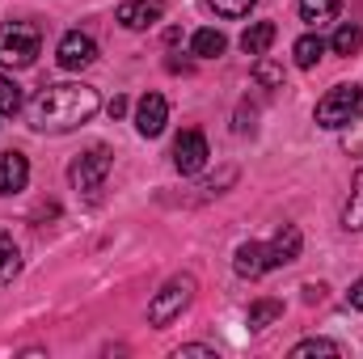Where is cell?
Segmentation results:
<instances>
[{"label":"cell","instance_id":"obj_1","mask_svg":"<svg viewBox=\"0 0 363 359\" xmlns=\"http://www.w3.org/2000/svg\"><path fill=\"white\" fill-rule=\"evenodd\" d=\"M97 106H101L97 89L64 81V85H47V89L34 93V101H30L26 114H30V127H34V131H43V136H64V131L85 127L93 114H97Z\"/></svg>","mask_w":363,"mask_h":359},{"label":"cell","instance_id":"obj_2","mask_svg":"<svg viewBox=\"0 0 363 359\" xmlns=\"http://www.w3.org/2000/svg\"><path fill=\"white\" fill-rule=\"evenodd\" d=\"M194 292H199V283H194V275H174L157 296H152V304H148V326H157V330H165V326H174L182 313L190 309V300H194Z\"/></svg>","mask_w":363,"mask_h":359},{"label":"cell","instance_id":"obj_3","mask_svg":"<svg viewBox=\"0 0 363 359\" xmlns=\"http://www.w3.org/2000/svg\"><path fill=\"white\" fill-rule=\"evenodd\" d=\"M38 47H43V34H38L34 21L0 26V64L4 68H30L38 60Z\"/></svg>","mask_w":363,"mask_h":359},{"label":"cell","instance_id":"obj_4","mask_svg":"<svg viewBox=\"0 0 363 359\" xmlns=\"http://www.w3.org/2000/svg\"><path fill=\"white\" fill-rule=\"evenodd\" d=\"M359 110H363V85H334V89L317 101V114L313 118H317V127L338 131V127H351L359 118Z\"/></svg>","mask_w":363,"mask_h":359},{"label":"cell","instance_id":"obj_5","mask_svg":"<svg viewBox=\"0 0 363 359\" xmlns=\"http://www.w3.org/2000/svg\"><path fill=\"white\" fill-rule=\"evenodd\" d=\"M110 170H114V153L106 148V144H93L89 153H81L77 161H72V170H68V178H72V186L81 190V194H97L101 186H106V178H110Z\"/></svg>","mask_w":363,"mask_h":359},{"label":"cell","instance_id":"obj_6","mask_svg":"<svg viewBox=\"0 0 363 359\" xmlns=\"http://www.w3.org/2000/svg\"><path fill=\"white\" fill-rule=\"evenodd\" d=\"M55 60H60V68L81 72V68H89L93 60H97V43H93L85 30H68L60 38V47H55Z\"/></svg>","mask_w":363,"mask_h":359},{"label":"cell","instance_id":"obj_7","mask_svg":"<svg viewBox=\"0 0 363 359\" xmlns=\"http://www.w3.org/2000/svg\"><path fill=\"white\" fill-rule=\"evenodd\" d=\"M207 157H211V148H207V136L203 131H182L178 140H174V165H178V174H199L203 165H207Z\"/></svg>","mask_w":363,"mask_h":359},{"label":"cell","instance_id":"obj_8","mask_svg":"<svg viewBox=\"0 0 363 359\" xmlns=\"http://www.w3.org/2000/svg\"><path fill=\"white\" fill-rule=\"evenodd\" d=\"M165 123H169V101H165L161 93H144L140 106H135V131H140L144 140H152V136L165 131Z\"/></svg>","mask_w":363,"mask_h":359},{"label":"cell","instance_id":"obj_9","mask_svg":"<svg viewBox=\"0 0 363 359\" xmlns=\"http://www.w3.org/2000/svg\"><path fill=\"white\" fill-rule=\"evenodd\" d=\"M165 17V0H127L118 4V26L123 30H148Z\"/></svg>","mask_w":363,"mask_h":359},{"label":"cell","instance_id":"obj_10","mask_svg":"<svg viewBox=\"0 0 363 359\" xmlns=\"http://www.w3.org/2000/svg\"><path fill=\"white\" fill-rule=\"evenodd\" d=\"M300 250H304V233H300L296 224H283V228L274 233L271 241H267V254H271V267H291V263L300 258Z\"/></svg>","mask_w":363,"mask_h":359},{"label":"cell","instance_id":"obj_11","mask_svg":"<svg viewBox=\"0 0 363 359\" xmlns=\"http://www.w3.org/2000/svg\"><path fill=\"white\" fill-rule=\"evenodd\" d=\"M233 270H237L241 279H262L267 270H274L267 245H262V241H245V245H237V254H233Z\"/></svg>","mask_w":363,"mask_h":359},{"label":"cell","instance_id":"obj_12","mask_svg":"<svg viewBox=\"0 0 363 359\" xmlns=\"http://www.w3.org/2000/svg\"><path fill=\"white\" fill-rule=\"evenodd\" d=\"M26 182H30L26 153H17V148L0 153V194H17V190H26Z\"/></svg>","mask_w":363,"mask_h":359},{"label":"cell","instance_id":"obj_13","mask_svg":"<svg viewBox=\"0 0 363 359\" xmlns=\"http://www.w3.org/2000/svg\"><path fill=\"white\" fill-rule=\"evenodd\" d=\"M274 38H279V26H274V21H254V26L241 34V51H245V55H267Z\"/></svg>","mask_w":363,"mask_h":359},{"label":"cell","instance_id":"obj_14","mask_svg":"<svg viewBox=\"0 0 363 359\" xmlns=\"http://www.w3.org/2000/svg\"><path fill=\"white\" fill-rule=\"evenodd\" d=\"M342 228L347 233H363V165L355 170V178H351V199L342 207Z\"/></svg>","mask_w":363,"mask_h":359},{"label":"cell","instance_id":"obj_15","mask_svg":"<svg viewBox=\"0 0 363 359\" xmlns=\"http://www.w3.org/2000/svg\"><path fill=\"white\" fill-rule=\"evenodd\" d=\"M228 51V38L220 34V30H194V38H190V55H199V60H216V55H224Z\"/></svg>","mask_w":363,"mask_h":359},{"label":"cell","instance_id":"obj_16","mask_svg":"<svg viewBox=\"0 0 363 359\" xmlns=\"http://www.w3.org/2000/svg\"><path fill=\"white\" fill-rule=\"evenodd\" d=\"M283 317V300H274V296H262V300H254L250 304V313H245V326L250 330H267Z\"/></svg>","mask_w":363,"mask_h":359},{"label":"cell","instance_id":"obj_17","mask_svg":"<svg viewBox=\"0 0 363 359\" xmlns=\"http://www.w3.org/2000/svg\"><path fill=\"white\" fill-rule=\"evenodd\" d=\"M325 38L321 34H304V38H296V47H291V60H296V68H317V60L325 55Z\"/></svg>","mask_w":363,"mask_h":359},{"label":"cell","instance_id":"obj_18","mask_svg":"<svg viewBox=\"0 0 363 359\" xmlns=\"http://www.w3.org/2000/svg\"><path fill=\"white\" fill-rule=\"evenodd\" d=\"M338 9H342V0H300V21H308V26H325V21L338 17Z\"/></svg>","mask_w":363,"mask_h":359},{"label":"cell","instance_id":"obj_19","mask_svg":"<svg viewBox=\"0 0 363 359\" xmlns=\"http://www.w3.org/2000/svg\"><path fill=\"white\" fill-rule=\"evenodd\" d=\"M359 47H363V30L355 26V21L338 26V30H334V38H330V51H334V55H355Z\"/></svg>","mask_w":363,"mask_h":359},{"label":"cell","instance_id":"obj_20","mask_svg":"<svg viewBox=\"0 0 363 359\" xmlns=\"http://www.w3.org/2000/svg\"><path fill=\"white\" fill-rule=\"evenodd\" d=\"M254 81L262 89H283V64H274L267 55H254Z\"/></svg>","mask_w":363,"mask_h":359},{"label":"cell","instance_id":"obj_21","mask_svg":"<svg viewBox=\"0 0 363 359\" xmlns=\"http://www.w3.org/2000/svg\"><path fill=\"white\" fill-rule=\"evenodd\" d=\"M308 355H342V343L334 338H304L291 347V359H308Z\"/></svg>","mask_w":363,"mask_h":359},{"label":"cell","instance_id":"obj_22","mask_svg":"<svg viewBox=\"0 0 363 359\" xmlns=\"http://www.w3.org/2000/svg\"><path fill=\"white\" fill-rule=\"evenodd\" d=\"M21 270V250L9 233H0V279H13Z\"/></svg>","mask_w":363,"mask_h":359},{"label":"cell","instance_id":"obj_23","mask_svg":"<svg viewBox=\"0 0 363 359\" xmlns=\"http://www.w3.org/2000/svg\"><path fill=\"white\" fill-rule=\"evenodd\" d=\"M207 4H211V13H216V17L237 21V17H250V9H254L258 0H207Z\"/></svg>","mask_w":363,"mask_h":359},{"label":"cell","instance_id":"obj_24","mask_svg":"<svg viewBox=\"0 0 363 359\" xmlns=\"http://www.w3.org/2000/svg\"><path fill=\"white\" fill-rule=\"evenodd\" d=\"M21 110V89L13 77H0V114H17Z\"/></svg>","mask_w":363,"mask_h":359},{"label":"cell","instance_id":"obj_25","mask_svg":"<svg viewBox=\"0 0 363 359\" xmlns=\"http://www.w3.org/2000/svg\"><path fill=\"white\" fill-rule=\"evenodd\" d=\"M174 355H216V347H207V343H186V347H178Z\"/></svg>","mask_w":363,"mask_h":359},{"label":"cell","instance_id":"obj_26","mask_svg":"<svg viewBox=\"0 0 363 359\" xmlns=\"http://www.w3.org/2000/svg\"><path fill=\"white\" fill-rule=\"evenodd\" d=\"M347 304H351V309H363V279H355V283H351V292H347Z\"/></svg>","mask_w":363,"mask_h":359},{"label":"cell","instance_id":"obj_27","mask_svg":"<svg viewBox=\"0 0 363 359\" xmlns=\"http://www.w3.org/2000/svg\"><path fill=\"white\" fill-rule=\"evenodd\" d=\"M321 296H325V287H321V283H308V287H304V300H308V304H313V300H321Z\"/></svg>","mask_w":363,"mask_h":359},{"label":"cell","instance_id":"obj_28","mask_svg":"<svg viewBox=\"0 0 363 359\" xmlns=\"http://www.w3.org/2000/svg\"><path fill=\"white\" fill-rule=\"evenodd\" d=\"M110 114H114V118L127 114V97H114V101H110Z\"/></svg>","mask_w":363,"mask_h":359},{"label":"cell","instance_id":"obj_29","mask_svg":"<svg viewBox=\"0 0 363 359\" xmlns=\"http://www.w3.org/2000/svg\"><path fill=\"white\" fill-rule=\"evenodd\" d=\"M0 118H4V114H0Z\"/></svg>","mask_w":363,"mask_h":359}]
</instances>
